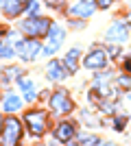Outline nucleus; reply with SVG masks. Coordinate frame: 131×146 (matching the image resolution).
Returning <instances> with one entry per match:
<instances>
[{
  "label": "nucleus",
  "mask_w": 131,
  "mask_h": 146,
  "mask_svg": "<svg viewBox=\"0 0 131 146\" xmlns=\"http://www.w3.org/2000/svg\"><path fill=\"white\" fill-rule=\"evenodd\" d=\"M2 107H5V111L13 113V111H18L20 107H22V103H20V98H18V96L9 94V96H5V100H2Z\"/></svg>",
  "instance_id": "14"
},
{
  "label": "nucleus",
  "mask_w": 131,
  "mask_h": 146,
  "mask_svg": "<svg viewBox=\"0 0 131 146\" xmlns=\"http://www.w3.org/2000/svg\"><path fill=\"white\" fill-rule=\"evenodd\" d=\"M83 142H85V144H96L98 140H96V137H90V140H83Z\"/></svg>",
  "instance_id": "21"
},
{
  "label": "nucleus",
  "mask_w": 131,
  "mask_h": 146,
  "mask_svg": "<svg viewBox=\"0 0 131 146\" xmlns=\"http://www.w3.org/2000/svg\"><path fill=\"white\" fill-rule=\"evenodd\" d=\"M125 68H127V70H131V59H127V61H125Z\"/></svg>",
  "instance_id": "22"
},
{
  "label": "nucleus",
  "mask_w": 131,
  "mask_h": 146,
  "mask_svg": "<svg viewBox=\"0 0 131 146\" xmlns=\"http://www.w3.org/2000/svg\"><path fill=\"white\" fill-rule=\"evenodd\" d=\"M2 133H5V144L13 146V144H18L20 137H22V127H20V122L15 118H7Z\"/></svg>",
  "instance_id": "3"
},
{
  "label": "nucleus",
  "mask_w": 131,
  "mask_h": 146,
  "mask_svg": "<svg viewBox=\"0 0 131 146\" xmlns=\"http://www.w3.org/2000/svg\"><path fill=\"white\" fill-rule=\"evenodd\" d=\"M37 11H39V5H37V0H31V2H29V13H31V15H35Z\"/></svg>",
  "instance_id": "17"
},
{
  "label": "nucleus",
  "mask_w": 131,
  "mask_h": 146,
  "mask_svg": "<svg viewBox=\"0 0 131 146\" xmlns=\"http://www.w3.org/2000/svg\"><path fill=\"white\" fill-rule=\"evenodd\" d=\"M46 72H48V79L50 81H61L66 79V66H61V61H50L48 68H46Z\"/></svg>",
  "instance_id": "10"
},
{
  "label": "nucleus",
  "mask_w": 131,
  "mask_h": 146,
  "mask_svg": "<svg viewBox=\"0 0 131 146\" xmlns=\"http://www.w3.org/2000/svg\"><path fill=\"white\" fill-rule=\"evenodd\" d=\"M120 85H122V87H129V85H131L129 76H120Z\"/></svg>",
  "instance_id": "19"
},
{
  "label": "nucleus",
  "mask_w": 131,
  "mask_h": 146,
  "mask_svg": "<svg viewBox=\"0 0 131 146\" xmlns=\"http://www.w3.org/2000/svg\"><path fill=\"white\" fill-rule=\"evenodd\" d=\"M112 2H114V0H96V5H98L100 9H107V7L112 5Z\"/></svg>",
  "instance_id": "18"
},
{
  "label": "nucleus",
  "mask_w": 131,
  "mask_h": 146,
  "mask_svg": "<svg viewBox=\"0 0 131 146\" xmlns=\"http://www.w3.org/2000/svg\"><path fill=\"white\" fill-rule=\"evenodd\" d=\"M79 55H81V52H79V48H72L68 55H66L63 66H66V70H68V72H74V70H76V66H79Z\"/></svg>",
  "instance_id": "13"
},
{
  "label": "nucleus",
  "mask_w": 131,
  "mask_h": 146,
  "mask_svg": "<svg viewBox=\"0 0 131 146\" xmlns=\"http://www.w3.org/2000/svg\"><path fill=\"white\" fill-rule=\"evenodd\" d=\"M107 66V55H105V50H92L90 55L85 57V68H90V70H100V68H105Z\"/></svg>",
  "instance_id": "6"
},
{
  "label": "nucleus",
  "mask_w": 131,
  "mask_h": 146,
  "mask_svg": "<svg viewBox=\"0 0 131 146\" xmlns=\"http://www.w3.org/2000/svg\"><path fill=\"white\" fill-rule=\"evenodd\" d=\"M55 135H57V140H61V142L72 140V135H74V124H70V122H61V124L57 127Z\"/></svg>",
  "instance_id": "12"
},
{
  "label": "nucleus",
  "mask_w": 131,
  "mask_h": 146,
  "mask_svg": "<svg viewBox=\"0 0 131 146\" xmlns=\"http://www.w3.org/2000/svg\"><path fill=\"white\" fill-rule=\"evenodd\" d=\"M18 52H20V57H22L24 61L35 59V57H37V52H39V42H37V39H26V42H20V44H18Z\"/></svg>",
  "instance_id": "5"
},
{
  "label": "nucleus",
  "mask_w": 131,
  "mask_h": 146,
  "mask_svg": "<svg viewBox=\"0 0 131 146\" xmlns=\"http://www.w3.org/2000/svg\"><path fill=\"white\" fill-rule=\"evenodd\" d=\"M0 131H2V116H0Z\"/></svg>",
  "instance_id": "23"
},
{
  "label": "nucleus",
  "mask_w": 131,
  "mask_h": 146,
  "mask_svg": "<svg viewBox=\"0 0 131 146\" xmlns=\"http://www.w3.org/2000/svg\"><path fill=\"white\" fill-rule=\"evenodd\" d=\"M2 33H5V29H2V26H0V35H2Z\"/></svg>",
  "instance_id": "24"
},
{
  "label": "nucleus",
  "mask_w": 131,
  "mask_h": 146,
  "mask_svg": "<svg viewBox=\"0 0 131 146\" xmlns=\"http://www.w3.org/2000/svg\"><path fill=\"white\" fill-rule=\"evenodd\" d=\"M13 52H15V50H13L11 46H7V44H2V46H0V57H5V59H11Z\"/></svg>",
  "instance_id": "16"
},
{
  "label": "nucleus",
  "mask_w": 131,
  "mask_h": 146,
  "mask_svg": "<svg viewBox=\"0 0 131 146\" xmlns=\"http://www.w3.org/2000/svg\"><path fill=\"white\" fill-rule=\"evenodd\" d=\"M18 85H20V90L26 94V100H33V98H35V90H33L31 79H24V76H22V79L18 81Z\"/></svg>",
  "instance_id": "15"
},
{
  "label": "nucleus",
  "mask_w": 131,
  "mask_h": 146,
  "mask_svg": "<svg viewBox=\"0 0 131 146\" xmlns=\"http://www.w3.org/2000/svg\"><path fill=\"white\" fill-rule=\"evenodd\" d=\"M22 33H26L29 37H42V35H46L48 33V29H50V22L48 20H44V18H29L26 22H22Z\"/></svg>",
  "instance_id": "1"
},
{
  "label": "nucleus",
  "mask_w": 131,
  "mask_h": 146,
  "mask_svg": "<svg viewBox=\"0 0 131 146\" xmlns=\"http://www.w3.org/2000/svg\"><path fill=\"white\" fill-rule=\"evenodd\" d=\"M26 124H29V131L33 135H42L44 129H46V116L42 111H29L26 113Z\"/></svg>",
  "instance_id": "4"
},
{
  "label": "nucleus",
  "mask_w": 131,
  "mask_h": 146,
  "mask_svg": "<svg viewBox=\"0 0 131 146\" xmlns=\"http://www.w3.org/2000/svg\"><path fill=\"white\" fill-rule=\"evenodd\" d=\"M50 107H53L55 113H70L74 105H72V100H70L68 92L59 90V92H55V94L50 96Z\"/></svg>",
  "instance_id": "2"
},
{
  "label": "nucleus",
  "mask_w": 131,
  "mask_h": 146,
  "mask_svg": "<svg viewBox=\"0 0 131 146\" xmlns=\"http://www.w3.org/2000/svg\"><path fill=\"white\" fill-rule=\"evenodd\" d=\"M48 35H50V46H46V48H44V55H53V52L59 48V44L63 42V31H61V26L50 24Z\"/></svg>",
  "instance_id": "7"
},
{
  "label": "nucleus",
  "mask_w": 131,
  "mask_h": 146,
  "mask_svg": "<svg viewBox=\"0 0 131 146\" xmlns=\"http://www.w3.org/2000/svg\"><path fill=\"white\" fill-rule=\"evenodd\" d=\"M107 39H114V42H125L127 39V26L122 22H116V24L109 26L107 31Z\"/></svg>",
  "instance_id": "11"
},
{
  "label": "nucleus",
  "mask_w": 131,
  "mask_h": 146,
  "mask_svg": "<svg viewBox=\"0 0 131 146\" xmlns=\"http://www.w3.org/2000/svg\"><path fill=\"white\" fill-rule=\"evenodd\" d=\"M0 9L5 11V15L15 18L24 11V0H0Z\"/></svg>",
  "instance_id": "8"
},
{
  "label": "nucleus",
  "mask_w": 131,
  "mask_h": 146,
  "mask_svg": "<svg viewBox=\"0 0 131 146\" xmlns=\"http://www.w3.org/2000/svg\"><path fill=\"white\" fill-rule=\"evenodd\" d=\"M46 2H48L50 7H61L63 5V0H46Z\"/></svg>",
  "instance_id": "20"
},
{
  "label": "nucleus",
  "mask_w": 131,
  "mask_h": 146,
  "mask_svg": "<svg viewBox=\"0 0 131 146\" xmlns=\"http://www.w3.org/2000/svg\"><path fill=\"white\" fill-rule=\"evenodd\" d=\"M70 15H79V18H90L94 13V5L92 2H87V0H79L76 5H72V9H70Z\"/></svg>",
  "instance_id": "9"
}]
</instances>
